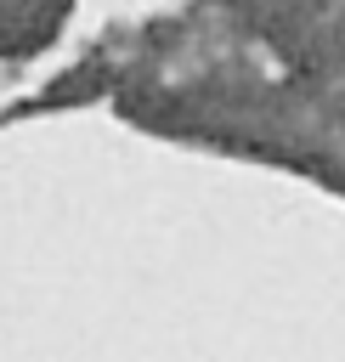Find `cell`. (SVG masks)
Masks as SVG:
<instances>
[{
    "instance_id": "6da1fadb",
    "label": "cell",
    "mask_w": 345,
    "mask_h": 362,
    "mask_svg": "<svg viewBox=\"0 0 345 362\" xmlns=\"http://www.w3.org/2000/svg\"><path fill=\"white\" fill-rule=\"evenodd\" d=\"M68 0H0V51H34L57 23Z\"/></svg>"
}]
</instances>
